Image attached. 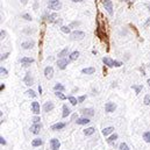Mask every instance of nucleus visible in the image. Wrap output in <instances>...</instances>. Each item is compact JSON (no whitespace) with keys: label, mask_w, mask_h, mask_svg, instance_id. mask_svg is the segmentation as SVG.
<instances>
[{"label":"nucleus","mask_w":150,"mask_h":150,"mask_svg":"<svg viewBox=\"0 0 150 150\" xmlns=\"http://www.w3.org/2000/svg\"><path fill=\"white\" fill-rule=\"evenodd\" d=\"M94 71H95L94 68H85L82 70V72L84 75H92V73H94Z\"/></svg>","instance_id":"nucleus-17"},{"label":"nucleus","mask_w":150,"mask_h":150,"mask_svg":"<svg viewBox=\"0 0 150 150\" xmlns=\"http://www.w3.org/2000/svg\"><path fill=\"white\" fill-rule=\"evenodd\" d=\"M56 19H57V14L56 13H52V14H50L48 16L49 22H56Z\"/></svg>","instance_id":"nucleus-27"},{"label":"nucleus","mask_w":150,"mask_h":150,"mask_svg":"<svg viewBox=\"0 0 150 150\" xmlns=\"http://www.w3.org/2000/svg\"><path fill=\"white\" fill-rule=\"evenodd\" d=\"M70 112H71L70 108H69L66 105H64V106H63V114H62V116H63V118H66V116L70 114Z\"/></svg>","instance_id":"nucleus-21"},{"label":"nucleus","mask_w":150,"mask_h":150,"mask_svg":"<svg viewBox=\"0 0 150 150\" xmlns=\"http://www.w3.org/2000/svg\"><path fill=\"white\" fill-rule=\"evenodd\" d=\"M102 62L105 63V65L109 66V68L114 66V61L112 59V58H109V57H104V58H102Z\"/></svg>","instance_id":"nucleus-14"},{"label":"nucleus","mask_w":150,"mask_h":150,"mask_svg":"<svg viewBox=\"0 0 150 150\" xmlns=\"http://www.w3.org/2000/svg\"><path fill=\"white\" fill-rule=\"evenodd\" d=\"M147 8H148V11L150 12V4H148V5H147Z\"/></svg>","instance_id":"nucleus-47"},{"label":"nucleus","mask_w":150,"mask_h":150,"mask_svg":"<svg viewBox=\"0 0 150 150\" xmlns=\"http://www.w3.org/2000/svg\"><path fill=\"white\" fill-rule=\"evenodd\" d=\"M64 127H65V123L64 122H58V123H56V125H52L51 126V129L52 130H61V129H63Z\"/></svg>","instance_id":"nucleus-12"},{"label":"nucleus","mask_w":150,"mask_h":150,"mask_svg":"<svg viewBox=\"0 0 150 150\" xmlns=\"http://www.w3.org/2000/svg\"><path fill=\"white\" fill-rule=\"evenodd\" d=\"M119 150H129V147L125 142H122L121 144H120V147H119Z\"/></svg>","instance_id":"nucleus-30"},{"label":"nucleus","mask_w":150,"mask_h":150,"mask_svg":"<svg viewBox=\"0 0 150 150\" xmlns=\"http://www.w3.org/2000/svg\"><path fill=\"white\" fill-rule=\"evenodd\" d=\"M73 3H80V1H84V0H72Z\"/></svg>","instance_id":"nucleus-45"},{"label":"nucleus","mask_w":150,"mask_h":150,"mask_svg":"<svg viewBox=\"0 0 150 150\" xmlns=\"http://www.w3.org/2000/svg\"><path fill=\"white\" fill-rule=\"evenodd\" d=\"M113 130H114V128H113V127H107V128H105L104 130H102V134H104L105 136H108L109 134H112V133H113Z\"/></svg>","instance_id":"nucleus-20"},{"label":"nucleus","mask_w":150,"mask_h":150,"mask_svg":"<svg viewBox=\"0 0 150 150\" xmlns=\"http://www.w3.org/2000/svg\"><path fill=\"white\" fill-rule=\"evenodd\" d=\"M79 57V51H73L70 54V61H76Z\"/></svg>","instance_id":"nucleus-22"},{"label":"nucleus","mask_w":150,"mask_h":150,"mask_svg":"<svg viewBox=\"0 0 150 150\" xmlns=\"http://www.w3.org/2000/svg\"><path fill=\"white\" fill-rule=\"evenodd\" d=\"M131 87H133V89L136 91V93H140V91L143 89V86H142V85H140V86H136V85H133V86H131Z\"/></svg>","instance_id":"nucleus-33"},{"label":"nucleus","mask_w":150,"mask_h":150,"mask_svg":"<svg viewBox=\"0 0 150 150\" xmlns=\"http://www.w3.org/2000/svg\"><path fill=\"white\" fill-rule=\"evenodd\" d=\"M4 89H5V85H1V86H0V90H1V91H3Z\"/></svg>","instance_id":"nucleus-46"},{"label":"nucleus","mask_w":150,"mask_h":150,"mask_svg":"<svg viewBox=\"0 0 150 150\" xmlns=\"http://www.w3.org/2000/svg\"><path fill=\"white\" fill-rule=\"evenodd\" d=\"M54 104L51 101H48V102H46V104H44V106H43V111L44 112H51L54 109Z\"/></svg>","instance_id":"nucleus-13"},{"label":"nucleus","mask_w":150,"mask_h":150,"mask_svg":"<svg viewBox=\"0 0 150 150\" xmlns=\"http://www.w3.org/2000/svg\"><path fill=\"white\" fill-rule=\"evenodd\" d=\"M22 17H23L24 20H28V21H30V20H32V16H30L29 14H27V13H26V14H22Z\"/></svg>","instance_id":"nucleus-36"},{"label":"nucleus","mask_w":150,"mask_h":150,"mask_svg":"<svg viewBox=\"0 0 150 150\" xmlns=\"http://www.w3.org/2000/svg\"><path fill=\"white\" fill-rule=\"evenodd\" d=\"M76 122H77L78 125H87V123H90L91 121H90L89 118H82V119H78Z\"/></svg>","instance_id":"nucleus-18"},{"label":"nucleus","mask_w":150,"mask_h":150,"mask_svg":"<svg viewBox=\"0 0 150 150\" xmlns=\"http://www.w3.org/2000/svg\"><path fill=\"white\" fill-rule=\"evenodd\" d=\"M148 84H149V86H150V79H148Z\"/></svg>","instance_id":"nucleus-49"},{"label":"nucleus","mask_w":150,"mask_h":150,"mask_svg":"<svg viewBox=\"0 0 150 150\" xmlns=\"http://www.w3.org/2000/svg\"><path fill=\"white\" fill-rule=\"evenodd\" d=\"M21 3L24 5V4H27V0H21Z\"/></svg>","instance_id":"nucleus-48"},{"label":"nucleus","mask_w":150,"mask_h":150,"mask_svg":"<svg viewBox=\"0 0 150 150\" xmlns=\"http://www.w3.org/2000/svg\"><path fill=\"white\" fill-rule=\"evenodd\" d=\"M40 121H41V119H40L39 116H35V118H33V122H34V123H39Z\"/></svg>","instance_id":"nucleus-37"},{"label":"nucleus","mask_w":150,"mask_h":150,"mask_svg":"<svg viewBox=\"0 0 150 150\" xmlns=\"http://www.w3.org/2000/svg\"><path fill=\"white\" fill-rule=\"evenodd\" d=\"M0 143H1V144H3V145H5V144H6V141H5V138H4L3 136L0 137Z\"/></svg>","instance_id":"nucleus-42"},{"label":"nucleus","mask_w":150,"mask_h":150,"mask_svg":"<svg viewBox=\"0 0 150 150\" xmlns=\"http://www.w3.org/2000/svg\"><path fill=\"white\" fill-rule=\"evenodd\" d=\"M23 82L26 83V85H28V86H32V85H33V82H34V80H33V77H32V75H30V72H27L26 73Z\"/></svg>","instance_id":"nucleus-8"},{"label":"nucleus","mask_w":150,"mask_h":150,"mask_svg":"<svg viewBox=\"0 0 150 150\" xmlns=\"http://www.w3.org/2000/svg\"><path fill=\"white\" fill-rule=\"evenodd\" d=\"M34 44L35 43L33 41H27V42H23V43L21 44V47L23 49H32L33 47H34Z\"/></svg>","instance_id":"nucleus-15"},{"label":"nucleus","mask_w":150,"mask_h":150,"mask_svg":"<svg viewBox=\"0 0 150 150\" xmlns=\"http://www.w3.org/2000/svg\"><path fill=\"white\" fill-rule=\"evenodd\" d=\"M116 109V105L114 104V102H107L106 105H105V111L107 112V113H112V112H114Z\"/></svg>","instance_id":"nucleus-5"},{"label":"nucleus","mask_w":150,"mask_h":150,"mask_svg":"<svg viewBox=\"0 0 150 150\" xmlns=\"http://www.w3.org/2000/svg\"><path fill=\"white\" fill-rule=\"evenodd\" d=\"M61 30H62L63 33H65V34H70V27L63 26V27H61Z\"/></svg>","instance_id":"nucleus-31"},{"label":"nucleus","mask_w":150,"mask_h":150,"mask_svg":"<svg viewBox=\"0 0 150 150\" xmlns=\"http://www.w3.org/2000/svg\"><path fill=\"white\" fill-rule=\"evenodd\" d=\"M42 143H43V141L41 138H35V140H33L32 145L33 147H40V145H42Z\"/></svg>","instance_id":"nucleus-19"},{"label":"nucleus","mask_w":150,"mask_h":150,"mask_svg":"<svg viewBox=\"0 0 150 150\" xmlns=\"http://www.w3.org/2000/svg\"><path fill=\"white\" fill-rule=\"evenodd\" d=\"M27 94L30 95L32 98H35V97H36V93H35L33 90H28V91H27Z\"/></svg>","instance_id":"nucleus-34"},{"label":"nucleus","mask_w":150,"mask_h":150,"mask_svg":"<svg viewBox=\"0 0 150 150\" xmlns=\"http://www.w3.org/2000/svg\"><path fill=\"white\" fill-rule=\"evenodd\" d=\"M8 55H10L8 52H6V54H4V55H1V61H5L6 58L8 57Z\"/></svg>","instance_id":"nucleus-38"},{"label":"nucleus","mask_w":150,"mask_h":150,"mask_svg":"<svg viewBox=\"0 0 150 150\" xmlns=\"http://www.w3.org/2000/svg\"><path fill=\"white\" fill-rule=\"evenodd\" d=\"M68 54H69V48H65V49H63L61 52L58 54V57H59V58H64L66 55H68Z\"/></svg>","instance_id":"nucleus-23"},{"label":"nucleus","mask_w":150,"mask_h":150,"mask_svg":"<svg viewBox=\"0 0 150 150\" xmlns=\"http://www.w3.org/2000/svg\"><path fill=\"white\" fill-rule=\"evenodd\" d=\"M116 138H118V135H116V134H114V135L109 136L108 140H107V142H108V143H112V142H114V141H115Z\"/></svg>","instance_id":"nucleus-32"},{"label":"nucleus","mask_w":150,"mask_h":150,"mask_svg":"<svg viewBox=\"0 0 150 150\" xmlns=\"http://www.w3.org/2000/svg\"><path fill=\"white\" fill-rule=\"evenodd\" d=\"M68 99H69V101H70V102H71V104H72V105H77V102H79V101H78L77 99H76L75 97H72V95H70V97H69Z\"/></svg>","instance_id":"nucleus-29"},{"label":"nucleus","mask_w":150,"mask_h":150,"mask_svg":"<svg viewBox=\"0 0 150 150\" xmlns=\"http://www.w3.org/2000/svg\"><path fill=\"white\" fill-rule=\"evenodd\" d=\"M40 130H41V125L40 123H34L30 127V131H32L33 134H39Z\"/></svg>","instance_id":"nucleus-11"},{"label":"nucleus","mask_w":150,"mask_h":150,"mask_svg":"<svg viewBox=\"0 0 150 150\" xmlns=\"http://www.w3.org/2000/svg\"><path fill=\"white\" fill-rule=\"evenodd\" d=\"M32 111L34 114H40V104L37 101L32 102Z\"/></svg>","instance_id":"nucleus-10"},{"label":"nucleus","mask_w":150,"mask_h":150,"mask_svg":"<svg viewBox=\"0 0 150 150\" xmlns=\"http://www.w3.org/2000/svg\"><path fill=\"white\" fill-rule=\"evenodd\" d=\"M94 133V128H92V127H90V128H86L84 130V134L86 136H90V135H92V134Z\"/></svg>","instance_id":"nucleus-24"},{"label":"nucleus","mask_w":150,"mask_h":150,"mask_svg":"<svg viewBox=\"0 0 150 150\" xmlns=\"http://www.w3.org/2000/svg\"><path fill=\"white\" fill-rule=\"evenodd\" d=\"M68 63H69L68 59H65V58H59L57 61V66L61 69V70H64V69L66 68V65H68Z\"/></svg>","instance_id":"nucleus-4"},{"label":"nucleus","mask_w":150,"mask_h":150,"mask_svg":"<svg viewBox=\"0 0 150 150\" xmlns=\"http://www.w3.org/2000/svg\"><path fill=\"white\" fill-rule=\"evenodd\" d=\"M44 76H46L47 79H51L54 76V69L51 68V66H47V68L44 69Z\"/></svg>","instance_id":"nucleus-6"},{"label":"nucleus","mask_w":150,"mask_h":150,"mask_svg":"<svg viewBox=\"0 0 150 150\" xmlns=\"http://www.w3.org/2000/svg\"><path fill=\"white\" fill-rule=\"evenodd\" d=\"M144 104L145 105H150V95L149 94H147L144 97Z\"/></svg>","instance_id":"nucleus-35"},{"label":"nucleus","mask_w":150,"mask_h":150,"mask_svg":"<svg viewBox=\"0 0 150 150\" xmlns=\"http://www.w3.org/2000/svg\"><path fill=\"white\" fill-rule=\"evenodd\" d=\"M54 90H55V91H64V86L62 84H59V83H57V84L54 86Z\"/></svg>","instance_id":"nucleus-28"},{"label":"nucleus","mask_w":150,"mask_h":150,"mask_svg":"<svg viewBox=\"0 0 150 150\" xmlns=\"http://www.w3.org/2000/svg\"><path fill=\"white\" fill-rule=\"evenodd\" d=\"M122 63L121 62H119V61H114V66H121Z\"/></svg>","instance_id":"nucleus-40"},{"label":"nucleus","mask_w":150,"mask_h":150,"mask_svg":"<svg viewBox=\"0 0 150 150\" xmlns=\"http://www.w3.org/2000/svg\"><path fill=\"white\" fill-rule=\"evenodd\" d=\"M143 140H144L145 142L150 143V131H144V133H143Z\"/></svg>","instance_id":"nucleus-25"},{"label":"nucleus","mask_w":150,"mask_h":150,"mask_svg":"<svg viewBox=\"0 0 150 150\" xmlns=\"http://www.w3.org/2000/svg\"><path fill=\"white\" fill-rule=\"evenodd\" d=\"M0 72L4 73V75H7V70H6L5 68H3V66H1V69H0Z\"/></svg>","instance_id":"nucleus-41"},{"label":"nucleus","mask_w":150,"mask_h":150,"mask_svg":"<svg viewBox=\"0 0 150 150\" xmlns=\"http://www.w3.org/2000/svg\"><path fill=\"white\" fill-rule=\"evenodd\" d=\"M50 147L52 150H58L59 147H61V143H59V141L57 138H52V140H50Z\"/></svg>","instance_id":"nucleus-7"},{"label":"nucleus","mask_w":150,"mask_h":150,"mask_svg":"<svg viewBox=\"0 0 150 150\" xmlns=\"http://www.w3.org/2000/svg\"><path fill=\"white\" fill-rule=\"evenodd\" d=\"M0 36H1V39H5V36H6V32L1 30V34H0Z\"/></svg>","instance_id":"nucleus-43"},{"label":"nucleus","mask_w":150,"mask_h":150,"mask_svg":"<svg viewBox=\"0 0 150 150\" xmlns=\"http://www.w3.org/2000/svg\"><path fill=\"white\" fill-rule=\"evenodd\" d=\"M85 37V33L80 30H75L71 33V39L72 40H83Z\"/></svg>","instance_id":"nucleus-3"},{"label":"nucleus","mask_w":150,"mask_h":150,"mask_svg":"<svg viewBox=\"0 0 150 150\" xmlns=\"http://www.w3.org/2000/svg\"><path fill=\"white\" fill-rule=\"evenodd\" d=\"M55 95H56L57 98H59L61 100H65V99H66V97L63 94V93H62V91H56Z\"/></svg>","instance_id":"nucleus-26"},{"label":"nucleus","mask_w":150,"mask_h":150,"mask_svg":"<svg viewBox=\"0 0 150 150\" xmlns=\"http://www.w3.org/2000/svg\"><path fill=\"white\" fill-rule=\"evenodd\" d=\"M21 62L22 64H24V66H27V64H30V63H33L34 62V59L33 58H29V57H23V58H21Z\"/></svg>","instance_id":"nucleus-16"},{"label":"nucleus","mask_w":150,"mask_h":150,"mask_svg":"<svg viewBox=\"0 0 150 150\" xmlns=\"http://www.w3.org/2000/svg\"><path fill=\"white\" fill-rule=\"evenodd\" d=\"M102 5H104L105 10L108 12L109 15H113V4L111 0H102Z\"/></svg>","instance_id":"nucleus-2"},{"label":"nucleus","mask_w":150,"mask_h":150,"mask_svg":"<svg viewBox=\"0 0 150 150\" xmlns=\"http://www.w3.org/2000/svg\"><path fill=\"white\" fill-rule=\"evenodd\" d=\"M48 7L50 10H54V11H58L62 8V3L61 1H58V0H50V3L48 4Z\"/></svg>","instance_id":"nucleus-1"},{"label":"nucleus","mask_w":150,"mask_h":150,"mask_svg":"<svg viewBox=\"0 0 150 150\" xmlns=\"http://www.w3.org/2000/svg\"><path fill=\"white\" fill-rule=\"evenodd\" d=\"M82 113L84 114L85 118H87V116H93L94 115V109L93 108H84V109H82Z\"/></svg>","instance_id":"nucleus-9"},{"label":"nucleus","mask_w":150,"mask_h":150,"mask_svg":"<svg viewBox=\"0 0 150 150\" xmlns=\"http://www.w3.org/2000/svg\"><path fill=\"white\" fill-rule=\"evenodd\" d=\"M149 24H150V17H149V20H148V21H147V22H145V23H144V26L147 27V26H149Z\"/></svg>","instance_id":"nucleus-44"},{"label":"nucleus","mask_w":150,"mask_h":150,"mask_svg":"<svg viewBox=\"0 0 150 150\" xmlns=\"http://www.w3.org/2000/svg\"><path fill=\"white\" fill-rule=\"evenodd\" d=\"M85 99H86V95H82V97L78 98V101H79V102H83Z\"/></svg>","instance_id":"nucleus-39"}]
</instances>
